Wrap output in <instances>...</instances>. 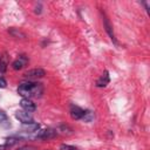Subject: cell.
Listing matches in <instances>:
<instances>
[{
	"instance_id": "obj_2",
	"label": "cell",
	"mask_w": 150,
	"mask_h": 150,
	"mask_svg": "<svg viewBox=\"0 0 150 150\" xmlns=\"http://www.w3.org/2000/svg\"><path fill=\"white\" fill-rule=\"evenodd\" d=\"M57 136V131L55 129H52V128H48V129H45V130H38L35 132V138L38 139H50V138H54Z\"/></svg>"
},
{
	"instance_id": "obj_20",
	"label": "cell",
	"mask_w": 150,
	"mask_h": 150,
	"mask_svg": "<svg viewBox=\"0 0 150 150\" xmlns=\"http://www.w3.org/2000/svg\"><path fill=\"white\" fill-rule=\"evenodd\" d=\"M0 62H1V60H0Z\"/></svg>"
},
{
	"instance_id": "obj_6",
	"label": "cell",
	"mask_w": 150,
	"mask_h": 150,
	"mask_svg": "<svg viewBox=\"0 0 150 150\" xmlns=\"http://www.w3.org/2000/svg\"><path fill=\"white\" fill-rule=\"evenodd\" d=\"M20 105H21V108H22L23 110H26V111H28V112H32V111H34V110L36 109L35 103H34L32 100H29V98H22V100L20 101Z\"/></svg>"
},
{
	"instance_id": "obj_14",
	"label": "cell",
	"mask_w": 150,
	"mask_h": 150,
	"mask_svg": "<svg viewBox=\"0 0 150 150\" xmlns=\"http://www.w3.org/2000/svg\"><path fill=\"white\" fill-rule=\"evenodd\" d=\"M19 138H14V137H9V138H7L6 139V146L8 148V146H12V145H14V144H16V143H19Z\"/></svg>"
},
{
	"instance_id": "obj_8",
	"label": "cell",
	"mask_w": 150,
	"mask_h": 150,
	"mask_svg": "<svg viewBox=\"0 0 150 150\" xmlns=\"http://www.w3.org/2000/svg\"><path fill=\"white\" fill-rule=\"evenodd\" d=\"M109 81H110V77H109V73L105 70L102 75H101V77L96 81V87H98V88H102V87H105L108 83H109Z\"/></svg>"
},
{
	"instance_id": "obj_3",
	"label": "cell",
	"mask_w": 150,
	"mask_h": 150,
	"mask_svg": "<svg viewBox=\"0 0 150 150\" xmlns=\"http://www.w3.org/2000/svg\"><path fill=\"white\" fill-rule=\"evenodd\" d=\"M46 75V71L42 69V68H34V69H29L27 70L23 76L26 79H29V80H34V79H41Z\"/></svg>"
},
{
	"instance_id": "obj_17",
	"label": "cell",
	"mask_w": 150,
	"mask_h": 150,
	"mask_svg": "<svg viewBox=\"0 0 150 150\" xmlns=\"http://www.w3.org/2000/svg\"><path fill=\"white\" fill-rule=\"evenodd\" d=\"M6 87H7V82H6V80H5L4 77L0 76V88H6Z\"/></svg>"
},
{
	"instance_id": "obj_12",
	"label": "cell",
	"mask_w": 150,
	"mask_h": 150,
	"mask_svg": "<svg viewBox=\"0 0 150 150\" xmlns=\"http://www.w3.org/2000/svg\"><path fill=\"white\" fill-rule=\"evenodd\" d=\"M0 124L4 125L5 128H8L11 125V123L8 122V117H7V114L0 109Z\"/></svg>"
},
{
	"instance_id": "obj_5",
	"label": "cell",
	"mask_w": 150,
	"mask_h": 150,
	"mask_svg": "<svg viewBox=\"0 0 150 150\" xmlns=\"http://www.w3.org/2000/svg\"><path fill=\"white\" fill-rule=\"evenodd\" d=\"M103 26H104V28H105V30H107V33H108V35L110 36V39H111V41H114L115 43H117V41H116V38H115V35H114V32H112V26L110 25V21L108 20V18H107V15L103 13Z\"/></svg>"
},
{
	"instance_id": "obj_9",
	"label": "cell",
	"mask_w": 150,
	"mask_h": 150,
	"mask_svg": "<svg viewBox=\"0 0 150 150\" xmlns=\"http://www.w3.org/2000/svg\"><path fill=\"white\" fill-rule=\"evenodd\" d=\"M83 112H84V110L76 105H73L70 109V116L73 120H81L83 116Z\"/></svg>"
},
{
	"instance_id": "obj_13",
	"label": "cell",
	"mask_w": 150,
	"mask_h": 150,
	"mask_svg": "<svg viewBox=\"0 0 150 150\" xmlns=\"http://www.w3.org/2000/svg\"><path fill=\"white\" fill-rule=\"evenodd\" d=\"M93 118H94V114H93V111H90V110H84L83 116H82L81 120L84 121V122H91Z\"/></svg>"
},
{
	"instance_id": "obj_16",
	"label": "cell",
	"mask_w": 150,
	"mask_h": 150,
	"mask_svg": "<svg viewBox=\"0 0 150 150\" xmlns=\"http://www.w3.org/2000/svg\"><path fill=\"white\" fill-rule=\"evenodd\" d=\"M6 67H7V63L5 61H1L0 62V70H1V73H5L6 71Z\"/></svg>"
},
{
	"instance_id": "obj_15",
	"label": "cell",
	"mask_w": 150,
	"mask_h": 150,
	"mask_svg": "<svg viewBox=\"0 0 150 150\" xmlns=\"http://www.w3.org/2000/svg\"><path fill=\"white\" fill-rule=\"evenodd\" d=\"M61 150H77L75 146H71V145H68V144H62L60 146Z\"/></svg>"
},
{
	"instance_id": "obj_19",
	"label": "cell",
	"mask_w": 150,
	"mask_h": 150,
	"mask_svg": "<svg viewBox=\"0 0 150 150\" xmlns=\"http://www.w3.org/2000/svg\"><path fill=\"white\" fill-rule=\"evenodd\" d=\"M6 149H7L6 144H0V150H6Z\"/></svg>"
},
{
	"instance_id": "obj_4",
	"label": "cell",
	"mask_w": 150,
	"mask_h": 150,
	"mask_svg": "<svg viewBox=\"0 0 150 150\" xmlns=\"http://www.w3.org/2000/svg\"><path fill=\"white\" fill-rule=\"evenodd\" d=\"M15 117L22 123V124H28V123H33V116L30 115V112L26 111V110H18L15 112Z\"/></svg>"
},
{
	"instance_id": "obj_7",
	"label": "cell",
	"mask_w": 150,
	"mask_h": 150,
	"mask_svg": "<svg viewBox=\"0 0 150 150\" xmlns=\"http://www.w3.org/2000/svg\"><path fill=\"white\" fill-rule=\"evenodd\" d=\"M27 63H28V59H27L25 55H21L18 60H15V61L12 63V68H13L14 70H19V69L23 68Z\"/></svg>"
},
{
	"instance_id": "obj_10",
	"label": "cell",
	"mask_w": 150,
	"mask_h": 150,
	"mask_svg": "<svg viewBox=\"0 0 150 150\" xmlns=\"http://www.w3.org/2000/svg\"><path fill=\"white\" fill-rule=\"evenodd\" d=\"M39 129H40V124L39 123H35V122L22 125V131L23 132H36Z\"/></svg>"
},
{
	"instance_id": "obj_1",
	"label": "cell",
	"mask_w": 150,
	"mask_h": 150,
	"mask_svg": "<svg viewBox=\"0 0 150 150\" xmlns=\"http://www.w3.org/2000/svg\"><path fill=\"white\" fill-rule=\"evenodd\" d=\"M43 91V88H42V84L41 83H38V82H23L19 86L18 88V94L23 96V98H29L32 96H41Z\"/></svg>"
},
{
	"instance_id": "obj_18",
	"label": "cell",
	"mask_w": 150,
	"mask_h": 150,
	"mask_svg": "<svg viewBox=\"0 0 150 150\" xmlns=\"http://www.w3.org/2000/svg\"><path fill=\"white\" fill-rule=\"evenodd\" d=\"M16 150H35V148L32 145H26V146H21L19 149H16Z\"/></svg>"
},
{
	"instance_id": "obj_11",
	"label": "cell",
	"mask_w": 150,
	"mask_h": 150,
	"mask_svg": "<svg viewBox=\"0 0 150 150\" xmlns=\"http://www.w3.org/2000/svg\"><path fill=\"white\" fill-rule=\"evenodd\" d=\"M8 33L13 38H16V39H26V34L22 30H20L19 28H9L8 29Z\"/></svg>"
}]
</instances>
